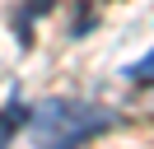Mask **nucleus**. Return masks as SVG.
Returning a JSON list of instances; mask_svg holds the SVG:
<instances>
[{"instance_id":"nucleus-3","label":"nucleus","mask_w":154,"mask_h":149,"mask_svg":"<svg viewBox=\"0 0 154 149\" xmlns=\"http://www.w3.org/2000/svg\"><path fill=\"white\" fill-rule=\"evenodd\" d=\"M47 9H51V0H23L19 19H14V28H19V42H23V47H28V23H33L38 14H47Z\"/></svg>"},{"instance_id":"nucleus-2","label":"nucleus","mask_w":154,"mask_h":149,"mask_svg":"<svg viewBox=\"0 0 154 149\" xmlns=\"http://www.w3.org/2000/svg\"><path fill=\"white\" fill-rule=\"evenodd\" d=\"M28 126V102H19V98H10L5 107H0V149H10L14 144V135Z\"/></svg>"},{"instance_id":"nucleus-5","label":"nucleus","mask_w":154,"mask_h":149,"mask_svg":"<svg viewBox=\"0 0 154 149\" xmlns=\"http://www.w3.org/2000/svg\"><path fill=\"white\" fill-rule=\"evenodd\" d=\"M51 149H66V144H51Z\"/></svg>"},{"instance_id":"nucleus-1","label":"nucleus","mask_w":154,"mask_h":149,"mask_svg":"<svg viewBox=\"0 0 154 149\" xmlns=\"http://www.w3.org/2000/svg\"><path fill=\"white\" fill-rule=\"evenodd\" d=\"M112 126H117V112H107V107H94V102H79V98H47V102L28 107V126L23 130L42 149H51V144L79 149L84 140L103 135Z\"/></svg>"},{"instance_id":"nucleus-4","label":"nucleus","mask_w":154,"mask_h":149,"mask_svg":"<svg viewBox=\"0 0 154 149\" xmlns=\"http://www.w3.org/2000/svg\"><path fill=\"white\" fill-rule=\"evenodd\" d=\"M122 74H126V79H135V84H154V51H145L140 61H131Z\"/></svg>"}]
</instances>
